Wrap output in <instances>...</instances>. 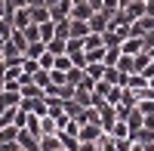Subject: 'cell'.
Wrapping results in <instances>:
<instances>
[{"label": "cell", "instance_id": "cell-1", "mask_svg": "<svg viewBox=\"0 0 154 151\" xmlns=\"http://www.w3.org/2000/svg\"><path fill=\"white\" fill-rule=\"evenodd\" d=\"M22 111H28V114H37V117H43L46 111H49V102H46V96H34V99H22Z\"/></svg>", "mask_w": 154, "mask_h": 151}, {"label": "cell", "instance_id": "cell-2", "mask_svg": "<svg viewBox=\"0 0 154 151\" xmlns=\"http://www.w3.org/2000/svg\"><path fill=\"white\" fill-rule=\"evenodd\" d=\"M19 148L22 151H40V136L31 133L28 127H22L19 130Z\"/></svg>", "mask_w": 154, "mask_h": 151}, {"label": "cell", "instance_id": "cell-3", "mask_svg": "<svg viewBox=\"0 0 154 151\" xmlns=\"http://www.w3.org/2000/svg\"><path fill=\"white\" fill-rule=\"evenodd\" d=\"M9 22H12V28H16V31H25V28L31 25V6L12 9V12H9Z\"/></svg>", "mask_w": 154, "mask_h": 151}, {"label": "cell", "instance_id": "cell-4", "mask_svg": "<svg viewBox=\"0 0 154 151\" xmlns=\"http://www.w3.org/2000/svg\"><path fill=\"white\" fill-rule=\"evenodd\" d=\"M105 130H102V123H80V133H77V139L80 142H99Z\"/></svg>", "mask_w": 154, "mask_h": 151}, {"label": "cell", "instance_id": "cell-5", "mask_svg": "<svg viewBox=\"0 0 154 151\" xmlns=\"http://www.w3.org/2000/svg\"><path fill=\"white\" fill-rule=\"evenodd\" d=\"M108 19H111V16H108L105 9H96L93 16L86 19V22H89V31H96V34H102V31L108 28Z\"/></svg>", "mask_w": 154, "mask_h": 151}, {"label": "cell", "instance_id": "cell-6", "mask_svg": "<svg viewBox=\"0 0 154 151\" xmlns=\"http://www.w3.org/2000/svg\"><path fill=\"white\" fill-rule=\"evenodd\" d=\"M142 49H145L142 37H123V43H120V53H126V56H139Z\"/></svg>", "mask_w": 154, "mask_h": 151}, {"label": "cell", "instance_id": "cell-7", "mask_svg": "<svg viewBox=\"0 0 154 151\" xmlns=\"http://www.w3.org/2000/svg\"><path fill=\"white\" fill-rule=\"evenodd\" d=\"M22 105V93L19 90H3L0 93V108H19Z\"/></svg>", "mask_w": 154, "mask_h": 151}, {"label": "cell", "instance_id": "cell-8", "mask_svg": "<svg viewBox=\"0 0 154 151\" xmlns=\"http://www.w3.org/2000/svg\"><path fill=\"white\" fill-rule=\"evenodd\" d=\"M123 12H126V19H130V22L142 19V16H145V0H133V3H126Z\"/></svg>", "mask_w": 154, "mask_h": 151}, {"label": "cell", "instance_id": "cell-9", "mask_svg": "<svg viewBox=\"0 0 154 151\" xmlns=\"http://www.w3.org/2000/svg\"><path fill=\"white\" fill-rule=\"evenodd\" d=\"M102 43H105V46H120V43H123V31L105 28V31H102Z\"/></svg>", "mask_w": 154, "mask_h": 151}, {"label": "cell", "instance_id": "cell-10", "mask_svg": "<svg viewBox=\"0 0 154 151\" xmlns=\"http://www.w3.org/2000/svg\"><path fill=\"white\" fill-rule=\"evenodd\" d=\"M123 86H126V90H145V86H148V77H145V74H126V80H123Z\"/></svg>", "mask_w": 154, "mask_h": 151}, {"label": "cell", "instance_id": "cell-11", "mask_svg": "<svg viewBox=\"0 0 154 151\" xmlns=\"http://www.w3.org/2000/svg\"><path fill=\"white\" fill-rule=\"evenodd\" d=\"M80 43H83V53H93V49H102V46H105V43H102V34H96V31H89Z\"/></svg>", "mask_w": 154, "mask_h": 151}, {"label": "cell", "instance_id": "cell-12", "mask_svg": "<svg viewBox=\"0 0 154 151\" xmlns=\"http://www.w3.org/2000/svg\"><path fill=\"white\" fill-rule=\"evenodd\" d=\"M93 12H96V9L89 6V3H74V6H71V16H68V19H80V22H86L89 16H93Z\"/></svg>", "mask_w": 154, "mask_h": 151}, {"label": "cell", "instance_id": "cell-13", "mask_svg": "<svg viewBox=\"0 0 154 151\" xmlns=\"http://www.w3.org/2000/svg\"><path fill=\"white\" fill-rule=\"evenodd\" d=\"M31 80H34L37 86H43V90H46V86L53 83V74H49V68H37V71L31 74Z\"/></svg>", "mask_w": 154, "mask_h": 151}, {"label": "cell", "instance_id": "cell-14", "mask_svg": "<svg viewBox=\"0 0 154 151\" xmlns=\"http://www.w3.org/2000/svg\"><path fill=\"white\" fill-rule=\"evenodd\" d=\"M123 120L130 123V130H139V127H145V114H142L139 108H130V114H126Z\"/></svg>", "mask_w": 154, "mask_h": 151}, {"label": "cell", "instance_id": "cell-15", "mask_svg": "<svg viewBox=\"0 0 154 151\" xmlns=\"http://www.w3.org/2000/svg\"><path fill=\"white\" fill-rule=\"evenodd\" d=\"M53 133H59V127H56V120H53V114H46L40 117V136H53Z\"/></svg>", "mask_w": 154, "mask_h": 151}, {"label": "cell", "instance_id": "cell-16", "mask_svg": "<svg viewBox=\"0 0 154 151\" xmlns=\"http://www.w3.org/2000/svg\"><path fill=\"white\" fill-rule=\"evenodd\" d=\"M56 148H62L59 133H53V136H40V151H56Z\"/></svg>", "mask_w": 154, "mask_h": 151}, {"label": "cell", "instance_id": "cell-17", "mask_svg": "<svg viewBox=\"0 0 154 151\" xmlns=\"http://www.w3.org/2000/svg\"><path fill=\"white\" fill-rule=\"evenodd\" d=\"M108 136H114V139H123V136H130V123H126V120H114V127L108 130Z\"/></svg>", "mask_w": 154, "mask_h": 151}, {"label": "cell", "instance_id": "cell-18", "mask_svg": "<svg viewBox=\"0 0 154 151\" xmlns=\"http://www.w3.org/2000/svg\"><path fill=\"white\" fill-rule=\"evenodd\" d=\"M53 16H49V6H31V22H37V25H43V22H49Z\"/></svg>", "mask_w": 154, "mask_h": 151}, {"label": "cell", "instance_id": "cell-19", "mask_svg": "<svg viewBox=\"0 0 154 151\" xmlns=\"http://www.w3.org/2000/svg\"><path fill=\"white\" fill-rule=\"evenodd\" d=\"M89 34V22H80V19H71V37H83Z\"/></svg>", "mask_w": 154, "mask_h": 151}, {"label": "cell", "instance_id": "cell-20", "mask_svg": "<svg viewBox=\"0 0 154 151\" xmlns=\"http://www.w3.org/2000/svg\"><path fill=\"white\" fill-rule=\"evenodd\" d=\"M83 71H86L93 80H99L102 74H105V62H86V68H83Z\"/></svg>", "mask_w": 154, "mask_h": 151}, {"label": "cell", "instance_id": "cell-21", "mask_svg": "<svg viewBox=\"0 0 154 151\" xmlns=\"http://www.w3.org/2000/svg\"><path fill=\"white\" fill-rule=\"evenodd\" d=\"M40 37H43V43H49V40L56 37V22H53V19L40 25Z\"/></svg>", "mask_w": 154, "mask_h": 151}, {"label": "cell", "instance_id": "cell-22", "mask_svg": "<svg viewBox=\"0 0 154 151\" xmlns=\"http://www.w3.org/2000/svg\"><path fill=\"white\" fill-rule=\"evenodd\" d=\"M46 49H49V53H53V56H62V53H65V49H68V40H59V37H53V40L46 43Z\"/></svg>", "mask_w": 154, "mask_h": 151}, {"label": "cell", "instance_id": "cell-23", "mask_svg": "<svg viewBox=\"0 0 154 151\" xmlns=\"http://www.w3.org/2000/svg\"><path fill=\"white\" fill-rule=\"evenodd\" d=\"M46 49V43L43 40H34V43H28V49H25V56L28 59H40V53Z\"/></svg>", "mask_w": 154, "mask_h": 151}, {"label": "cell", "instance_id": "cell-24", "mask_svg": "<svg viewBox=\"0 0 154 151\" xmlns=\"http://www.w3.org/2000/svg\"><path fill=\"white\" fill-rule=\"evenodd\" d=\"M53 68L68 74V68H74V62H71V56H68V53H62V56H56V65H53Z\"/></svg>", "mask_w": 154, "mask_h": 151}, {"label": "cell", "instance_id": "cell-25", "mask_svg": "<svg viewBox=\"0 0 154 151\" xmlns=\"http://www.w3.org/2000/svg\"><path fill=\"white\" fill-rule=\"evenodd\" d=\"M22 34L28 37V43H34V40H43V37H40V25H37V22H31V25H28V28H25Z\"/></svg>", "mask_w": 154, "mask_h": 151}, {"label": "cell", "instance_id": "cell-26", "mask_svg": "<svg viewBox=\"0 0 154 151\" xmlns=\"http://www.w3.org/2000/svg\"><path fill=\"white\" fill-rule=\"evenodd\" d=\"M117 59H120V46H105V65H117Z\"/></svg>", "mask_w": 154, "mask_h": 151}, {"label": "cell", "instance_id": "cell-27", "mask_svg": "<svg viewBox=\"0 0 154 151\" xmlns=\"http://www.w3.org/2000/svg\"><path fill=\"white\" fill-rule=\"evenodd\" d=\"M96 145H99V151H117V142H114V136H108V133L102 136Z\"/></svg>", "mask_w": 154, "mask_h": 151}, {"label": "cell", "instance_id": "cell-28", "mask_svg": "<svg viewBox=\"0 0 154 151\" xmlns=\"http://www.w3.org/2000/svg\"><path fill=\"white\" fill-rule=\"evenodd\" d=\"M37 65H40V68H49V71H53V65H56V56L49 53V49H43V53H40V59H37Z\"/></svg>", "mask_w": 154, "mask_h": 151}, {"label": "cell", "instance_id": "cell-29", "mask_svg": "<svg viewBox=\"0 0 154 151\" xmlns=\"http://www.w3.org/2000/svg\"><path fill=\"white\" fill-rule=\"evenodd\" d=\"M12 31H16V28H12V22H9V19H0V40H9Z\"/></svg>", "mask_w": 154, "mask_h": 151}, {"label": "cell", "instance_id": "cell-30", "mask_svg": "<svg viewBox=\"0 0 154 151\" xmlns=\"http://www.w3.org/2000/svg\"><path fill=\"white\" fill-rule=\"evenodd\" d=\"M136 108L142 111V114H154V99H151V96L142 99V102H136Z\"/></svg>", "mask_w": 154, "mask_h": 151}, {"label": "cell", "instance_id": "cell-31", "mask_svg": "<svg viewBox=\"0 0 154 151\" xmlns=\"http://www.w3.org/2000/svg\"><path fill=\"white\" fill-rule=\"evenodd\" d=\"M102 9H105L108 16H114V12L120 9V0H102Z\"/></svg>", "mask_w": 154, "mask_h": 151}, {"label": "cell", "instance_id": "cell-32", "mask_svg": "<svg viewBox=\"0 0 154 151\" xmlns=\"http://www.w3.org/2000/svg\"><path fill=\"white\" fill-rule=\"evenodd\" d=\"M9 12H12L9 3H6V0H0V19H9Z\"/></svg>", "mask_w": 154, "mask_h": 151}, {"label": "cell", "instance_id": "cell-33", "mask_svg": "<svg viewBox=\"0 0 154 151\" xmlns=\"http://www.w3.org/2000/svg\"><path fill=\"white\" fill-rule=\"evenodd\" d=\"M77 151H99V145H96V142H80Z\"/></svg>", "mask_w": 154, "mask_h": 151}, {"label": "cell", "instance_id": "cell-34", "mask_svg": "<svg viewBox=\"0 0 154 151\" xmlns=\"http://www.w3.org/2000/svg\"><path fill=\"white\" fill-rule=\"evenodd\" d=\"M9 9H19V6H28V0H6Z\"/></svg>", "mask_w": 154, "mask_h": 151}, {"label": "cell", "instance_id": "cell-35", "mask_svg": "<svg viewBox=\"0 0 154 151\" xmlns=\"http://www.w3.org/2000/svg\"><path fill=\"white\" fill-rule=\"evenodd\" d=\"M145 16L154 19V0H145Z\"/></svg>", "mask_w": 154, "mask_h": 151}, {"label": "cell", "instance_id": "cell-36", "mask_svg": "<svg viewBox=\"0 0 154 151\" xmlns=\"http://www.w3.org/2000/svg\"><path fill=\"white\" fill-rule=\"evenodd\" d=\"M86 3L93 6V9H102V0H86Z\"/></svg>", "mask_w": 154, "mask_h": 151}, {"label": "cell", "instance_id": "cell-37", "mask_svg": "<svg viewBox=\"0 0 154 151\" xmlns=\"http://www.w3.org/2000/svg\"><path fill=\"white\" fill-rule=\"evenodd\" d=\"M130 151H145V145H142V142H133V148H130Z\"/></svg>", "mask_w": 154, "mask_h": 151}, {"label": "cell", "instance_id": "cell-38", "mask_svg": "<svg viewBox=\"0 0 154 151\" xmlns=\"http://www.w3.org/2000/svg\"><path fill=\"white\" fill-rule=\"evenodd\" d=\"M148 86H151V90H154V74H148Z\"/></svg>", "mask_w": 154, "mask_h": 151}, {"label": "cell", "instance_id": "cell-39", "mask_svg": "<svg viewBox=\"0 0 154 151\" xmlns=\"http://www.w3.org/2000/svg\"><path fill=\"white\" fill-rule=\"evenodd\" d=\"M145 151H154V142H145Z\"/></svg>", "mask_w": 154, "mask_h": 151}, {"label": "cell", "instance_id": "cell-40", "mask_svg": "<svg viewBox=\"0 0 154 151\" xmlns=\"http://www.w3.org/2000/svg\"><path fill=\"white\" fill-rule=\"evenodd\" d=\"M3 46H6V40H0V59H3Z\"/></svg>", "mask_w": 154, "mask_h": 151}, {"label": "cell", "instance_id": "cell-41", "mask_svg": "<svg viewBox=\"0 0 154 151\" xmlns=\"http://www.w3.org/2000/svg\"><path fill=\"white\" fill-rule=\"evenodd\" d=\"M126 3H133V0H120V6H126Z\"/></svg>", "mask_w": 154, "mask_h": 151}, {"label": "cell", "instance_id": "cell-42", "mask_svg": "<svg viewBox=\"0 0 154 151\" xmlns=\"http://www.w3.org/2000/svg\"><path fill=\"white\" fill-rule=\"evenodd\" d=\"M0 93H3V77H0Z\"/></svg>", "mask_w": 154, "mask_h": 151}, {"label": "cell", "instance_id": "cell-43", "mask_svg": "<svg viewBox=\"0 0 154 151\" xmlns=\"http://www.w3.org/2000/svg\"><path fill=\"white\" fill-rule=\"evenodd\" d=\"M56 151H65V148H56Z\"/></svg>", "mask_w": 154, "mask_h": 151}]
</instances>
